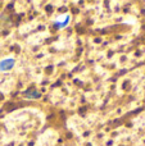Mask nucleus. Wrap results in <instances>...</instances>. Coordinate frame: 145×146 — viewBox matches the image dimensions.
Listing matches in <instances>:
<instances>
[{"label":"nucleus","mask_w":145,"mask_h":146,"mask_svg":"<svg viewBox=\"0 0 145 146\" xmlns=\"http://www.w3.org/2000/svg\"><path fill=\"white\" fill-rule=\"evenodd\" d=\"M69 21H71V17H69L68 14L61 15V17H59L55 22H54V25H55L58 28H63V27H67V26H68Z\"/></svg>","instance_id":"2"},{"label":"nucleus","mask_w":145,"mask_h":146,"mask_svg":"<svg viewBox=\"0 0 145 146\" xmlns=\"http://www.w3.org/2000/svg\"><path fill=\"white\" fill-rule=\"evenodd\" d=\"M25 95L27 96L28 99H31V98H39V96H40V92H37V91H35V90H28V91H26V92H25Z\"/></svg>","instance_id":"3"},{"label":"nucleus","mask_w":145,"mask_h":146,"mask_svg":"<svg viewBox=\"0 0 145 146\" xmlns=\"http://www.w3.org/2000/svg\"><path fill=\"white\" fill-rule=\"evenodd\" d=\"M14 58H4L0 60V72H8L14 67Z\"/></svg>","instance_id":"1"}]
</instances>
